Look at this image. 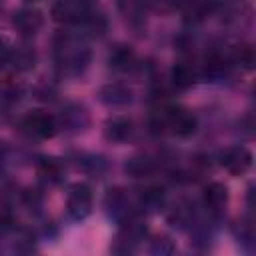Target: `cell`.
I'll use <instances>...</instances> for the list:
<instances>
[{"instance_id": "obj_4", "label": "cell", "mask_w": 256, "mask_h": 256, "mask_svg": "<svg viewBox=\"0 0 256 256\" xmlns=\"http://www.w3.org/2000/svg\"><path fill=\"white\" fill-rule=\"evenodd\" d=\"M120 230L116 234V240L112 244V252L114 254H132L140 248V244L146 240L148 236V226L146 220L140 216H134L122 224H118Z\"/></svg>"}, {"instance_id": "obj_11", "label": "cell", "mask_w": 256, "mask_h": 256, "mask_svg": "<svg viewBox=\"0 0 256 256\" xmlns=\"http://www.w3.org/2000/svg\"><path fill=\"white\" fill-rule=\"evenodd\" d=\"M98 100L110 108H122V106H128L132 104L134 100V92L126 86V84H120V82H110V84H104L100 90H98Z\"/></svg>"}, {"instance_id": "obj_15", "label": "cell", "mask_w": 256, "mask_h": 256, "mask_svg": "<svg viewBox=\"0 0 256 256\" xmlns=\"http://www.w3.org/2000/svg\"><path fill=\"white\" fill-rule=\"evenodd\" d=\"M14 26L22 36H34L42 28V14L34 8H22L14 14Z\"/></svg>"}, {"instance_id": "obj_10", "label": "cell", "mask_w": 256, "mask_h": 256, "mask_svg": "<svg viewBox=\"0 0 256 256\" xmlns=\"http://www.w3.org/2000/svg\"><path fill=\"white\" fill-rule=\"evenodd\" d=\"M202 202H204V208L208 210V214L212 218H220L226 210V204H228V188L222 182L206 184L204 192H202Z\"/></svg>"}, {"instance_id": "obj_23", "label": "cell", "mask_w": 256, "mask_h": 256, "mask_svg": "<svg viewBox=\"0 0 256 256\" xmlns=\"http://www.w3.org/2000/svg\"><path fill=\"white\" fill-rule=\"evenodd\" d=\"M28 2H36V0H28Z\"/></svg>"}, {"instance_id": "obj_6", "label": "cell", "mask_w": 256, "mask_h": 256, "mask_svg": "<svg viewBox=\"0 0 256 256\" xmlns=\"http://www.w3.org/2000/svg\"><path fill=\"white\" fill-rule=\"evenodd\" d=\"M56 126L66 134H82L90 126V112L80 102H68L60 108L56 116Z\"/></svg>"}, {"instance_id": "obj_12", "label": "cell", "mask_w": 256, "mask_h": 256, "mask_svg": "<svg viewBox=\"0 0 256 256\" xmlns=\"http://www.w3.org/2000/svg\"><path fill=\"white\" fill-rule=\"evenodd\" d=\"M134 124L126 116H110L104 122V138L112 144H124L132 138Z\"/></svg>"}, {"instance_id": "obj_21", "label": "cell", "mask_w": 256, "mask_h": 256, "mask_svg": "<svg viewBox=\"0 0 256 256\" xmlns=\"http://www.w3.org/2000/svg\"><path fill=\"white\" fill-rule=\"evenodd\" d=\"M40 172H42V176H46V178H50V180H58L60 174H62V166H60L54 158H46V160H42V164H40Z\"/></svg>"}, {"instance_id": "obj_16", "label": "cell", "mask_w": 256, "mask_h": 256, "mask_svg": "<svg viewBox=\"0 0 256 256\" xmlns=\"http://www.w3.org/2000/svg\"><path fill=\"white\" fill-rule=\"evenodd\" d=\"M124 170L132 178H150L158 170V164L150 156H134L124 164Z\"/></svg>"}, {"instance_id": "obj_1", "label": "cell", "mask_w": 256, "mask_h": 256, "mask_svg": "<svg viewBox=\"0 0 256 256\" xmlns=\"http://www.w3.org/2000/svg\"><path fill=\"white\" fill-rule=\"evenodd\" d=\"M92 60L88 38L82 32H58L54 38V64L66 78L82 76Z\"/></svg>"}, {"instance_id": "obj_13", "label": "cell", "mask_w": 256, "mask_h": 256, "mask_svg": "<svg viewBox=\"0 0 256 256\" xmlns=\"http://www.w3.org/2000/svg\"><path fill=\"white\" fill-rule=\"evenodd\" d=\"M136 52L126 44H116L108 54V66L120 74L132 72L136 68Z\"/></svg>"}, {"instance_id": "obj_8", "label": "cell", "mask_w": 256, "mask_h": 256, "mask_svg": "<svg viewBox=\"0 0 256 256\" xmlns=\"http://www.w3.org/2000/svg\"><path fill=\"white\" fill-rule=\"evenodd\" d=\"M92 204H94V198H92L90 186L84 184V182H78V184H74L68 190V196H66V216L72 222H82V220H86L90 216Z\"/></svg>"}, {"instance_id": "obj_19", "label": "cell", "mask_w": 256, "mask_h": 256, "mask_svg": "<svg viewBox=\"0 0 256 256\" xmlns=\"http://www.w3.org/2000/svg\"><path fill=\"white\" fill-rule=\"evenodd\" d=\"M80 164H82V168H84L86 172L96 174V176H100V174H102V172H106V168H108L106 160H104L102 156H96V154L82 156V158H80Z\"/></svg>"}, {"instance_id": "obj_5", "label": "cell", "mask_w": 256, "mask_h": 256, "mask_svg": "<svg viewBox=\"0 0 256 256\" xmlns=\"http://www.w3.org/2000/svg\"><path fill=\"white\" fill-rule=\"evenodd\" d=\"M92 0H54L52 4V18L64 26H82L94 14Z\"/></svg>"}, {"instance_id": "obj_14", "label": "cell", "mask_w": 256, "mask_h": 256, "mask_svg": "<svg viewBox=\"0 0 256 256\" xmlns=\"http://www.w3.org/2000/svg\"><path fill=\"white\" fill-rule=\"evenodd\" d=\"M118 10L132 28H140L146 24V16H148L146 0H118Z\"/></svg>"}, {"instance_id": "obj_3", "label": "cell", "mask_w": 256, "mask_h": 256, "mask_svg": "<svg viewBox=\"0 0 256 256\" xmlns=\"http://www.w3.org/2000/svg\"><path fill=\"white\" fill-rule=\"evenodd\" d=\"M104 210L108 218L116 224H122L134 216H140V204L138 200L124 188H110L104 196Z\"/></svg>"}, {"instance_id": "obj_2", "label": "cell", "mask_w": 256, "mask_h": 256, "mask_svg": "<svg viewBox=\"0 0 256 256\" xmlns=\"http://www.w3.org/2000/svg\"><path fill=\"white\" fill-rule=\"evenodd\" d=\"M150 128L156 134L176 136V138H188L196 132L198 120L196 116L180 106H160L152 112Z\"/></svg>"}, {"instance_id": "obj_17", "label": "cell", "mask_w": 256, "mask_h": 256, "mask_svg": "<svg viewBox=\"0 0 256 256\" xmlns=\"http://www.w3.org/2000/svg\"><path fill=\"white\" fill-rule=\"evenodd\" d=\"M170 78H172V84H174L178 90H186V88H190V86L196 82V68H194L190 62L180 60V62L174 64Z\"/></svg>"}, {"instance_id": "obj_18", "label": "cell", "mask_w": 256, "mask_h": 256, "mask_svg": "<svg viewBox=\"0 0 256 256\" xmlns=\"http://www.w3.org/2000/svg\"><path fill=\"white\" fill-rule=\"evenodd\" d=\"M234 238L238 240L240 248L246 250L248 254L254 252V246H256V236H254V226H252V220L250 218H244L240 222L234 224Z\"/></svg>"}, {"instance_id": "obj_7", "label": "cell", "mask_w": 256, "mask_h": 256, "mask_svg": "<svg viewBox=\"0 0 256 256\" xmlns=\"http://www.w3.org/2000/svg\"><path fill=\"white\" fill-rule=\"evenodd\" d=\"M20 130L24 136L32 140H46L52 138L58 132L56 116L44 112V110H32L20 120Z\"/></svg>"}, {"instance_id": "obj_9", "label": "cell", "mask_w": 256, "mask_h": 256, "mask_svg": "<svg viewBox=\"0 0 256 256\" xmlns=\"http://www.w3.org/2000/svg\"><path fill=\"white\" fill-rule=\"evenodd\" d=\"M218 162L228 174L242 176L252 166V152L246 146H240V144L238 146H228L218 154Z\"/></svg>"}, {"instance_id": "obj_22", "label": "cell", "mask_w": 256, "mask_h": 256, "mask_svg": "<svg viewBox=\"0 0 256 256\" xmlns=\"http://www.w3.org/2000/svg\"><path fill=\"white\" fill-rule=\"evenodd\" d=\"M10 58H12V48H10V44H8L4 38H0V66L10 64Z\"/></svg>"}, {"instance_id": "obj_20", "label": "cell", "mask_w": 256, "mask_h": 256, "mask_svg": "<svg viewBox=\"0 0 256 256\" xmlns=\"http://www.w3.org/2000/svg\"><path fill=\"white\" fill-rule=\"evenodd\" d=\"M148 250H150L152 254L166 256V254H172V252H174V244H172V240L166 238V236H156V238L150 240Z\"/></svg>"}]
</instances>
